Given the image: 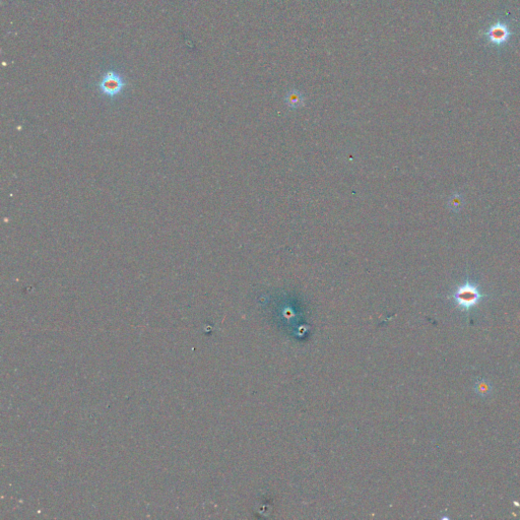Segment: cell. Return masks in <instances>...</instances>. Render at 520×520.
I'll return each instance as SVG.
<instances>
[{
	"label": "cell",
	"mask_w": 520,
	"mask_h": 520,
	"mask_svg": "<svg viewBox=\"0 0 520 520\" xmlns=\"http://www.w3.org/2000/svg\"><path fill=\"white\" fill-rule=\"evenodd\" d=\"M485 296L480 292L478 287L473 286L472 284L466 283L463 286L459 287L455 293L452 295V299L456 306L461 311H469L471 308L478 305V303Z\"/></svg>",
	"instance_id": "obj_1"
},
{
	"label": "cell",
	"mask_w": 520,
	"mask_h": 520,
	"mask_svg": "<svg viewBox=\"0 0 520 520\" xmlns=\"http://www.w3.org/2000/svg\"><path fill=\"white\" fill-rule=\"evenodd\" d=\"M98 86L102 95L109 99H114L122 94L126 82L120 73L109 70L103 74Z\"/></svg>",
	"instance_id": "obj_2"
},
{
	"label": "cell",
	"mask_w": 520,
	"mask_h": 520,
	"mask_svg": "<svg viewBox=\"0 0 520 520\" xmlns=\"http://www.w3.org/2000/svg\"><path fill=\"white\" fill-rule=\"evenodd\" d=\"M474 392L481 398H488L492 394V385L486 379H480L474 384Z\"/></svg>",
	"instance_id": "obj_3"
},
{
	"label": "cell",
	"mask_w": 520,
	"mask_h": 520,
	"mask_svg": "<svg viewBox=\"0 0 520 520\" xmlns=\"http://www.w3.org/2000/svg\"><path fill=\"white\" fill-rule=\"evenodd\" d=\"M288 101H289V104H290L291 106L298 107L299 105H301V104H302V102H303V98H302V96L300 95V93H299V92H292V93H290V95H289Z\"/></svg>",
	"instance_id": "obj_4"
}]
</instances>
